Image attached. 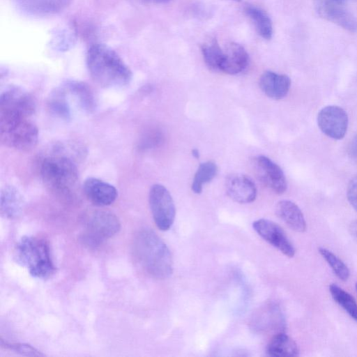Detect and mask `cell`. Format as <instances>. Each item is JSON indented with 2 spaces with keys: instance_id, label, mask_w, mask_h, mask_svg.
Masks as SVG:
<instances>
[{
  "instance_id": "29",
  "label": "cell",
  "mask_w": 357,
  "mask_h": 357,
  "mask_svg": "<svg viewBox=\"0 0 357 357\" xmlns=\"http://www.w3.org/2000/svg\"><path fill=\"white\" fill-rule=\"evenodd\" d=\"M2 347L8 349L15 353L28 356H43L44 354L29 344L25 343H10L1 339Z\"/></svg>"
},
{
  "instance_id": "36",
  "label": "cell",
  "mask_w": 357,
  "mask_h": 357,
  "mask_svg": "<svg viewBox=\"0 0 357 357\" xmlns=\"http://www.w3.org/2000/svg\"><path fill=\"white\" fill-rule=\"evenodd\" d=\"M356 291H357V282L356 284Z\"/></svg>"
},
{
  "instance_id": "34",
  "label": "cell",
  "mask_w": 357,
  "mask_h": 357,
  "mask_svg": "<svg viewBox=\"0 0 357 357\" xmlns=\"http://www.w3.org/2000/svg\"><path fill=\"white\" fill-rule=\"evenodd\" d=\"M192 154L195 158H199L200 157L199 151L197 149H193L192 150Z\"/></svg>"
},
{
  "instance_id": "10",
  "label": "cell",
  "mask_w": 357,
  "mask_h": 357,
  "mask_svg": "<svg viewBox=\"0 0 357 357\" xmlns=\"http://www.w3.org/2000/svg\"><path fill=\"white\" fill-rule=\"evenodd\" d=\"M254 169L257 178L276 194H283L287 188L286 177L280 167L264 155L254 160Z\"/></svg>"
},
{
  "instance_id": "20",
  "label": "cell",
  "mask_w": 357,
  "mask_h": 357,
  "mask_svg": "<svg viewBox=\"0 0 357 357\" xmlns=\"http://www.w3.org/2000/svg\"><path fill=\"white\" fill-rule=\"evenodd\" d=\"M24 200L20 192L12 185H6L1 192L0 211L8 219L18 218L23 210Z\"/></svg>"
},
{
  "instance_id": "24",
  "label": "cell",
  "mask_w": 357,
  "mask_h": 357,
  "mask_svg": "<svg viewBox=\"0 0 357 357\" xmlns=\"http://www.w3.org/2000/svg\"><path fill=\"white\" fill-rule=\"evenodd\" d=\"M47 107L54 116L65 121L70 119V107L63 90L57 89L52 91L47 99Z\"/></svg>"
},
{
  "instance_id": "27",
  "label": "cell",
  "mask_w": 357,
  "mask_h": 357,
  "mask_svg": "<svg viewBox=\"0 0 357 357\" xmlns=\"http://www.w3.org/2000/svg\"><path fill=\"white\" fill-rule=\"evenodd\" d=\"M202 52L206 64L213 70H220L224 52L216 40L206 42L202 47Z\"/></svg>"
},
{
  "instance_id": "37",
  "label": "cell",
  "mask_w": 357,
  "mask_h": 357,
  "mask_svg": "<svg viewBox=\"0 0 357 357\" xmlns=\"http://www.w3.org/2000/svg\"><path fill=\"white\" fill-rule=\"evenodd\" d=\"M234 1H241V0H234Z\"/></svg>"
},
{
  "instance_id": "9",
  "label": "cell",
  "mask_w": 357,
  "mask_h": 357,
  "mask_svg": "<svg viewBox=\"0 0 357 357\" xmlns=\"http://www.w3.org/2000/svg\"><path fill=\"white\" fill-rule=\"evenodd\" d=\"M317 125L321 131L333 139H341L347 133L349 118L345 110L337 105L323 107L317 114Z\"/></svg>"
},
{
  "instance_id": "2",
  "label": "cell",
  "mask_w": 357,
  "mask_h": 357,
  "mask_svg": "<svg viewBox=\"0 0 357 357\" xmlns=\"http://www.w3.org/2000/svg\"><path fill=\"white\" fill-rule=\"evenodd\" d=\"M133 251L140 266L150 276L162 280L172 275V253L165 243L151 229L144 228L136 234Z\"/></svg>"
},
{
  "instance_id": "13",
  "label": "cell",
  "mask_w": 357,
  "mask_h": 357,
  "mask_svg": "<svg viewBox=\"0 0 357 357\" xmlns=\"http://www.w3.org/2000/svg\"><path fill=\"white\" fill-rule=\"evenodd\" d=\"M252 325L259 332H284L286 322L280 306L275 303H268L262 306L252 318Z\"/></svg>"
},
{
  "instance_id": "4",
  "label": "cell",
  "mask_w": 357,
  "mask_h": 357,
  "mask_svg": "<svg viewBox=\"0 0 357 357\" xmlns=\"http://www.w3.org/2000/svg\"><path fill=\"white\" fill-rule=\"evenodd\" d=\"M40 174L47 187L60 194L69 193L78 179L76 165L71 158L62 155L44 158L40 165Z\"/></svg>"
},
{
  "instance_id": "32",
  "label": "cell",
  "mask_w": 357,
  "mask_h": 357,
  "mask_svg": "<svg viewBox=\"0 0 357 357\" xmlns=\"http://www.w3.org/2000/svg\"><path fill=\"white\" fill-rule=\"evenodd\" d=\"M349 230L352 238L357 242V220L350 223Z\"/></svg>"
},
{
  "instance_id": "6",
  "label": "cell",
  "mask_w": 357,
  "mask_h": 357,
  "mask_svg": "<svg viewBox=\"0 0 357 357\" xmlns=\"http://www.w3.org/2000/svg\"><path fill=\"white\" fill-rule=\"evenodd\" d=\"M84 230L81 234L82 243L96 248L115 236L121 229V222L113 213L105 210H93L84 217Z\"/></svg>"
},
{
  "instance_id": "33",
  "label": "cell",
  "mask_w": 357,
  "mask_h": 357,
  "mask_svg": "<svg viewBox=\"0 0 357 357\" xmlns=\"http://www.w3.org/2000/svg\"><path fill=\"white\" fill-rule=\"evenodd\" d=\"M146 2L152 3H164L170 1L171 0H142Z\"/></svg>"
},
{
  "instance_id": "22",
  "label": "cell",
  "mask_w": 357,
  "mask_h": 357,
  "mask_svg": "<svg viewBox=\"0 0 357 357\" xmlns=\"http://www.w3.org/2000/svg\"><path fill=\"white\" fill-rule=\"evenodd\" d=\"M65 86L75 97L84 110L89 112L94 110L96 108L95 97L91 89L86 83L70 80L66 83Z\"/></svg>"
},
{
  "instance_id": "19",
  "label": "cell",
  "mask_w": 357,
  "mask_h": 357,
  "mask_svg": "<svg viewBox=\"0 0 357 357\" xmlns=\"http://www.w3.org/2000/svg\"><path fill=\"white\" fill-rule=\"evenodd\" d=\"M20 8L34 15H50L66 8L71 0H17Z\"/></svg>"
},
{
  "instance_id": "21",
  "label": "cell",
  "mask_w": 357,
  "mask_h": 357,
  "mask_svg": "<svg viewBox=\"0 0 357 357\" xmlns=\"http://www.w3.org/2000/svg\"><path fill=\"white\" fill-rule=\"evenodd\" d=\"M266 353L273 357L297 356L299 349L296 342L284 332L276 333L268 342Z\"/></svg>"
},
{
  "instance_id": "7",
  "label": "cell",
  "mask_w": 357,
  "mask_h": 357,
  "mask_svg": "<svg viewBox=\"0 0 357 357\" xmlns=\"http://www.w3.org/2000/svg\"><path fill=\"white\" fill-rule=\"evenodd\" d=\"M149 202L153 220L161 231H167L172 226L176 208L168 190L162 185L154 184L151 186Z\"/></svg>"
},
{
  "instance_id": "12",
  "label": "cell",
  "mask_w": 357,
  "mask_h": 357,
  "mask_svg": "<svg viewBox=\"0 0 357 357\" xmlns=\"http://www.w3.org/2000/svg\"><path fill=\"white\" fill-rule=\"evenodd\" d=\"M342 5L336 0H314V9L319 16L349 32H356L357 21Z\"/></svg>"
},
{
  "instance_id": "26",
  "label": "cell",
  "mask_w": 357,
  "mask_h": 357,
  "mask_svg": "<svg viewBox=\"0 0 357 357\" xmlns=\"http://www.w3.org/2000/svg\"><path fill=\"white\" fill-rule=\"evenodd\" d=\"M218 172L216 164L207 161L199 165L192 181V190L199 194L202 191L203 185L210 182L215 176Z\"/></svg>"
},
{
  "instance_id": "28",
  "label": "cell",
  "mask_w": 357,
  "mask_h": 357,
  "mask_svg": "<svg viewBox=\"0 0 357 357\" xmlns=\"http://www.w3.org/2000/svg\"><path fill=\"white\" fill-rule=\"evenodd\" d=\"M319 252L339 279L345 281L349 278L350 275L349 270L342 259L324 248H319Z\"/></svg>"
},
{
  "instance_id": "8",
  "label": "cell",
  "mask_w": 357,
  "mask_h": 357,
  "mask_svg": "<svg viewBox=\"0 0 357 357\" xmlns=\"http://www.w3.org/2000/svg\"><path fill=\"white\" fill-rule=\"evenodd\" d=\"M36 110L34 99L28 92L17 86H8L0 96V114L25 117L32 116Z\"/></svg>"
},
{
  "instance_id": "35",
  "label": "cell",
  "mask_w": 357,
  "mask_h": 357,
  "mask_svg": "<svg viewBox=\"0 0 357 357\" xmlns=\"http://www.w3.org/2000/svg\"><path fill=\"white\" fill-rule=\"evenodd\" d=\"M336 1L338 2H340L342 3H344L345 1H349V0H336Z\"/></svg>"
},
{
  "instance_id": "31",
  "label": "cell",
  "mask_w": 357,
  "mask_h": 357,
  "mask_svg": "<svg viewBox=\"0 0 357 357\" xmlns=\"http://www.w3.org/2000/svg\"><path fill=\"white\" fill-rule=\"evenodd\" d=\"M348 150L351 158L357 163V134L351 140Z\"/></svg>"
},
{
  "instance_id": "5",
  "label": "cell",
  "mask_w": 357,
  "mask_h": 357,
  "mask_svg": "<svg viewBox=\"0 0 357 357\" xmlns=\"http://www.w3.org/2000/svg\"><path fill=\"white\" fill-rule=\"evenodd\" d=\"M0 138L8 147L29 151L38 142V130L29 117L0 114Z\"/></svg>"
},
{
  "instance_id": "3",
  "label": "cell",
  "mask_w": 357,
  "mask_h": 357,
  "mask_svg": "<svg viewBox=\"0 0 357 357\" xmlns=\"http://www.w3.org/2000/svg\"><path fill=\"white\" fill-rule=\"evenodd\" d=\"M15 257L17 262L27 268L34 278L47 279L56 271L49 243L44 238L22 237L16 245Z\"/></svg>"
},
{
  "instance_id": "11",
  "label": "cell",
  "mask_w": 357,
  "mask_h": 357,
  "mask_svg": "<svg viewBox=\"0 0 357 357\" xmlns=\"http://www.w3.org/2000/svg\"><path fill=\"white\" fill-rule=\"evenodd\" d=\"M255 231L264 240L288 257L295 255V248L280 226L272 220L261 218L252 223Z\"/></svg>"
},
{
  "instance_id": "23",
  "label": "cell",
  "mask_w": 357,
  "mask_h": 357,
  "mask_svg": "<svg viewBox=\"0 0 357 357\" xmlns=\"http://www.w3.org/2000/svg\"><path fill=\"white\" fill-rule=\"evenodd\" d=\"M245 12L253 22L258 33L264 39L270 40L273 33V24L268 14L260 8L248 5Z\"/></svg>"
},
{
  "instance_id": "17",
  "label": "cell",
  "mask_w": 357,
  "mask_h": 357,
  "mask_svg": "<svg viewBox=\"0 0 357 357\" xmlns=\"http://www.w3.org/2000/svg\"><path fill=\"white\" fill-rule=\"evenodd\" d=\"M261 91L270 98L280 100L284 98L291 86V79L284 74L265 71L259 82Z\"/></svg>"
},
{
  "instance_id": "25",
  "label": "cell",
  "mask_w": 357,
  "mask_h": 357,
  "mask_svg": "<svg viewBox=\"0 0 357 357\" xmlns=\"http://www.w3.org/2000/svg\"><path fill=\"white\" fill-rule=\"evenodd\" d=\"M329 291L334 301L357 322V303L353 296L336 284H331Z\"/></svg>"
},
{
  "instance_id": "16",
  "label": "cell",
  "mask_w": 357,
  "mask_h": 357,
  "mask_svg": "<svg viewBox=\"0 0 357 357\" xmlns=\"http://www.w3.org/2000/svg\"><path fill=\"white\" fill-rule=\"evenodd\" d=\"M220 71L229 75L241 73L248 66L249 56L245 48L236 43L227 44L223 50Z\"/></svg>"
},
{
  "instance_id": "15",
  "label": "cell",
  "mask_w": 357,
  "mask_h": 357,
  "mask_svg": "<svg viewBox=\"0 0 357 357\" xmlns=\"http://www.w3.org/2000/svg\"><path fill=\"white\" fill-rule=\"evenodd\" d=\"M83 191L90 202L100 207L111 205L118 197V191L114 185L95 177L85 179Z\"/></svg>"
},
{
  "instance_id": "30",
  "label": "cell",
  "mask_w": 357,
  "mask_h": 357,
  "mask_svg": "<svg viewBox=\"0 0 357 357\" xmlns=\"http://www.w3.org/2000/svg\"><path fill=\"white\" fill-rule=\"evenodd\" d=\"M347 197L350 204L357 211V175L354 176L348 183Z\"/></svg>"
},
{
  "instance_id": "1",
  "label": "cell",
  "mask_w": 357,
  "mask_h": 357,
  "mask_svg": "<svg viewBox=\"0 0 357 357\" xmlns=\"http://www.w3.org/2000/svg\"><path fill=\"white\" fill-rule=\"evenodd\" d=\"M86 64L91 78L102 87H122L132 79V74L129 67L107 45H91L87 52Z\"/></svg>"
},
{
  "instance_id": "14",
  "label": "cell",
  "mask_w": 357,
  "mask_h": 357,
  "mask_svg": "<svg viewBox=\"0 0 357 357\" xmlns=\"http://www.w3.org/2000/svg\"><path fill=\"white\" fill-rule=\"evenodd\" d=\"M227 195L234 202L248 204L254 202L257 197V187L252 179L243 174H233L225 181Z\"/></svg>"
},
{
  "instance_id": "18",
  "label": "cell",
  "mask_w": 357,
  "mask_h": 357,
  "mask_svg": "<svg viewBox=\"0 0 357 357\" xmlns=\"http://www.w3.org/2000/svg\"><path fill=\"white\" fill-rule=\"evenodd\" d=\"M276 215L292 230L303 232L306 222L300 208L290 200H281L275 206Z\"/></svg>"
}]
</instances>
